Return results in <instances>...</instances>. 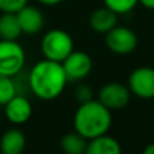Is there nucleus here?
<instances>
[{
  "label": "nucleus",
  "mask_w": 154,
  "mask_h": 154,
  "mask_svg": "<svg viewBox=\"0 0 154 154\" xmlns=\"http://www.w3.org/2000/svg\"><path fill=\"white\" fill-rule=\"evenodd\" d=\"M68 79L61 62L42 60L30 70L29 85L31 92L42 100L57 99L68 84Z\"/></svg>",
  "instance_id": "obj_1"
},
{
  "label": "nucleus",
  "mask_w": 154,
  "mask_h": 154,
  "mask_svg": "<svg viewBox=\"0 0 154 154\" xmlns=\"http://www.w3.org/2000/svg\"><path fill=\"white\" fill-rule=\"evenodd\" d=\"M111 109L103 106L97 99H92L87 103L79 104L73 116L75 131L88 141L107 134L111 128Z\"/></svg>",
  "instance_id": "obj_2"
},
{
  "label": "nucleus",
  "mask_w": 154,
  "mask_h": 154,
  "mask_svg": "<svg viewBox=\"0 0 154 154\" xmlns=\"http://www.w3.org/2000/svg\"><path fill=\"white\" fill-rule=\"evenodd\" d=\"M75 50V42L69 32L61 29L49 30L41 41V51L46 60L62 62Z\"/></svg>",
  "instance_id": "obj_3"
},
{
  "label": "nucleus",
  "mask_w": 154,
  "mask_h": 154,
  "mask_svg": "<svg viewBox=\"0 0 154 154\" xmlns=\"http://www.w3.org/2000/svg\"><path fill=\"white\" fill-rule=\"evenodd\" d=\"M26 54L16 41L0 39V75L14 77L24 66Z\"/></svg>",
  "instance_id": "obj_4"
},
{
  "label": "nucleus",
  "mask_w": 154,
  "mask_h": 154,
  "mask_svg": "<svg viewBox=\"0 0 154 154\" xmlns=\"http://www.w3.org/2000/svg\"><path fill=\"white\" fill-rule=\"evenodd\" d=\"M106 35V46L111 53L118 56H127L131 54L138 46L137 34L126 26H115Z\"/></svg>",
  "instance_id": "obj_5"
},
{
  "label": "nucleus",
  "mask_w": 154,
  "mask_h": 154,
  "mask_svg": "<svg viewBox=\"0 0 154 154\" xmlns=\"http://www.w3.org/2000/svg\"><path fill=\"white\" fill-rule=\"evenodd\" d=\"M61 64L70 82H80L87 79L93 68L92 57L82 50H73Z\"/></svg>",
  "instance_id": "obj_6"
},
{
  "label": "nucleus",
  "mask_w": 154,
  "mask_h": 154,
  "mask_svg": "<svg viewBox=\"0 0 154 154\" xmlns=\"http://www.w3.org/2000/svg\"><path fill=\"white\" fill-rule=\"evenodd\" d=\"M127 87L131 95L139 99H154V68L139 66L130 73Z\"/></svg>",
  "instance_id": "obj_7"
},
{
  "label": "nucleus",
  "mask_w": 154,
  "mask_h": 154,
  "mask_svg": "<svg viewBox=\"0 0 154 154\" xmlns=\"http://www.w3.org/2000/svg\"><path fill=\"white\" fill-rule=\"evenodd\" d=\"M131 92L127 85L111 81L104 84L97 91V100L108 109H122L130 103Z\"/></svg>",
  "instance_id": "obj_8"
},
{
  "label": "nucleus",
  "mask_w": 154,
  "mask_h": 154,
  "mask_svg": "<svg viewBox=\"0 0 154 154\" xmlns=\"http://www.w3.org/2000/svg\"><path fill=\"white\" fill-rule=\"evenodd\" d=\"M4 114L5 118L15 125L26 123L32 114L31 103L24 96L15 95L7 104H4Z\"/></svg>",
  "instance_id": "obj_9"
},
{
  "label": "nucleus",
  "mask_w": 154,
  "mask_h": 154,
  "mask_svg": "<svg viewBox=\"0 0 154 154\" xmlns=\"http://www.w3.org/2000/svg\"><path fill=\"white\" fill-rule=\"evenodd\" d=\"M19 24H20L22 32L24 34H37L43 29L45 24V18L39 8L34 5L26 4L22 10L16 12Z\"/></svg>",
  "instance_id": "obj_10"
},
{
  "label": "nucleus",
  "mask_w": 154,
  "mask_h": 154,
  "mask_svg": "<svg viewBox=\"0 0 154 154\" xmlns=\"http://www.w3.org/2000/svg\"><path fill=\"white\" fill-rule=\"evenodd\" d=\"M118 24V15L106 5L95 10L89 16V26L99 34H107Z\"/></svg>",
  "instance_id": "obj_11"
},
{
  "label": "nucleus",
  "mask_w": 154,
  "mask_h": 154,
  "mask_svg": "<svg viewBox=\"0 0 154 154\" xmlns=\"http://www.w3.org/2000/svg\"><path fill=\"white\" fill-rule=\"evenodd\" d=\"M84 154H122V146L115 138L104 134L89 139Z\"/></svg>",
  "instance_id": "obj_12"
},
{
  "label": "nucleus",
  "mask_w": 154,
  "mask_h": 154,
  "mask_svg": "<svg viewBox=\"0 0 154 154\" xmlns=\"http://www.w3.org/2000/svg\"><path fill=\"white\" fill-rule=\"evenodd\" d=\"M26 147V137L19 128H10L2 135L0 152L2 154H22Z\"/></svg>",
  "instance_id": "obj_13"
},
{
  "label": "nucleus",
  "mask_w": 154,
  "mask_h": 154,
  "mask_svg": "<svg viewBox=\"0 0 154 154\" xmlns=\"http://www.w3.org/2000/svg\"><path fill=\"white\" fill-rule=\"evenodd\" d=\"M23 34L16 14L2 12L0 15V39L16 41Z\"/></svg>",
  "instance_id": "obj_14"
},
{
  "label": "nucleus",
  "mask_w": 154,
  "mask_h": 154,
  "mask_svg": "<svg viewBox=\"0 0 154 154\" xmlns=\"http://www.w3.org/2000/svg\"><path fill=\"white\" fill-rule=\"evenodd\" d=\"M87 143L88 139L80 135L77 131H72L62 137L60 146L65 154H84L85 149H87Z\"/></svg>",
  "instance_id": "obj_15"
},
{
  "label": "nucleus",
  "mask_w": 154,
  "mask_h": 154,
  "mask_svg": "<svg viewBox=\"0 0 154 154\" xmlns=\"http://www.w3.org/2000/svg\"><path fill=\"white\" fill-rule=\"evenodd\" d=\"M16 95V85L12 77L0 75V106L7 104Z\"/></svg>",
  "instance_id": "obj_16"
},
{
  "label": "nucleus",
  "mask_w": 154,
  "mask_h": 154,
  "mask_svg": "<svg viewBox=\"0 0 154 154\" xmlns=\"http://www.w3.org/2000/svg\"><path fill=\"white\" fill-rule=\"evenodd\" d=\"M104 5L116 15L128 14L139 4V0H103Z\"/></svg>",
  "instance_id": "obj_17"
},
{
  "label": "nucleus",
  "mask_w": 154,
  "mask_h": 154,
  "mask_svg": "<svg viewBox=\"0 0 154 154\" xmlns=\"http://www.w3.org/2000/svg\"><path fill=\"white\" fill-rule=\"evenodd\" d=\"M75 99L79 104L87 103V101L93 99V91L89 85L87 84H77L75 89Z\"/></svg>",
  "instance_id": "obj_18"
},
{
  "label": "nucleus",
  "mask_w": 154,
  "mask_h": 154,
  "mask_svg": "<svg viewBox=\"0 0 154 154\" xmlns=\"http://www.w3.org/2000/svg\"><path fill=\"white\" fill-rule=\"evenodd\" d=\"M26 4H29V0H0V11L16 14Z\"/></svg>",
  "instance_id": "obj_19"
},
{
  "label": "nucleus",
  "mask_w": 154,
  "mask_h": 154,
  "mask_svg": "<svg viewBox=\"0 0 154 154\" xmlns=\"http://www.w3.org/2000/svg\"><path fill=\"white\" fill-rule=\"evenodd\" d=\"M139 4H142L147 10H154V0H139Z\"/></svg>",
  "instance_id": "obj_20"
},
{
  "label": "nucleus",
  "mask_w": 154,
  "mask_h": 154,
  "mask_svg": "<svg viewBox=\"0 0 154 154\" xmlns=\"http://www.w3.org/2000/svg\"><path fill=\"white\" fill-rule=\"evenodd\" d=\"M37 2L43 5H57L61 2H64V0H37Z\"/></svg>",
  "instance_id": "obj_21"
},
{
  "label": "nucleus",
  "mask_w": 154,
  "mask_h": 154,
  "mask_svg": "<svg viewBox=\"0 0 154 154\" xmlns=\"http://www.w3.org/2000/svg\"><path fill=\"white\" fill-rule=\"evenodd\" d=\"M142 154H154V142H152V143L147 145V146L143 149Z\"/></svg>",
  "instance_id": "obj_22"
}]
</instances>
